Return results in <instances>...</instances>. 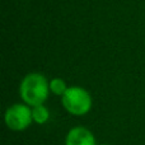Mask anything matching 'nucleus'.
I'll list each match as a JSON object with an SVG mask.
<instances>
[{"label":"nucleus","instance_id":"obj_3","mask_svg":"<svg viewBox=\"0 0 145 145\" xmlns=\"http://www.w3.org/2000/svg\"><path fill=\"white\" fill-rule=\"evenodd\" d=\"M5 125L13 131H23L33 122L32 107L25 103H15L8 107L4 116Z\"/></svg>","mask_w":145,"mask_h":145},{"label":"nucleus","instance_id":"obj_4","mask_svg":"<svg viewBox=\"0 0 145 145\" xmlns=\"http://www.w3.org/2000/svg\"><path fill=\"white\" fill-rule=\"evenodd\" d=\"M65 145H97V143L92 131L83 126H76L66 134Z\"/></svg>","mask_w":145,"mask_h":145},{"label":"nucleus","instance_id":"obj_5","mask_svg":"<svg viewBox=\"0 0 145 145\" xmlns=\"http://www.w3.org/2000/svg\"><path fill=\"white\" fill-rule=\"evenodd\" d=\"M32 118L33 122L38 125H43L50 120V111L45 105H38L32 107Z\"/></svg>","mask_w":145,"mask_h":145},{"label":"nucleus","instance_id":"obj_6","mask_svg":"<svg viewBox=\"0 0 145 145\" xmlns=\"http://www.w3.org/2000/svg\"><path fill=\"white\" fill-rule=\"evenodd\" d=\"M68 85H66V82L61 78H54V79L50 80V90L52 94L59 95V97H63L65 94V92L68 90Z\"/></svg>","mask_w":145,"mask_h":145},{"label":"nucleus","instance_id":"obj_2","mask_svg":"<svg viewBox=\"0 0 145 145\" xmlns=\"http://www.w3.org/2000/svg\"><path fill=\"white\" fill-rule=\"evenodd\" d=\"M64 108L72 116H84L92 110L93 99L87 89L78 85L69 87L61 97Z\"/></svg>","mask_w":145,"mask_h":145},{"label":"nucleus","instance_id":"obj_7","mask_svg":"<svg viewBox=\"0 0 145 145\" xmlns=\"http://www.w3.org/2000/svg\"><path fill=\"white\" fill-rule=\"evenodd\" d=\"M102 145H108V144H102Z\"/></svg>","mask_w":145,"mask_h":145},{"label":"nucleus","instance_id":"obj_1","mask_svg":"<svg viewBox=\"0 0 145 145\" xmlns=\"http://www.w3.org/2000/svg\"><path fill=\"white\" fill-rule=\"evenodd\" d=\"M50 82L41 72L27 74L19 85V94L25 105L35 107L43 105L50 94Z\"/></svg>","mask_w":145,"mask_h":145}]
</instances>
